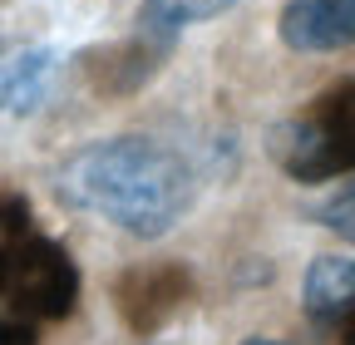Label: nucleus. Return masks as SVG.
I'll list each match as a JSON object with an SVG mask.
<instances>
[{"mask_svg": "<svg viewBox=\"0 0 355 345\" xmlns=\"http://www.w3.org/2000/svg\"><path fill=\"white\" fill-rule=\"evenodd\" d=\"M55 193L64 207L104 218L123 227L128 237L153 242V237H168L173 222H183L198 183L183 153L163 148L158 139L123 134V139H99L69 153L55 178Z\"/></svg>", "mask_w": 355, "mask_h": 345, "instance_id": "f257e3e1", "label": "nucleus"}, {"mask_svg": "<svg viewBox=\"0 0 355 345\" xmlns=\"http://www.w3.org/2000/svg\"><path fill=\"white\" fill-rule=\"evenodd\" d=\"M74 256L44 237L25 197L0 202V345H40V330L74 311Z\"/></svg>", "mask_w": 355, "mask_h": 345, "instance_id": "f03ea898", "label": "nucleus"}, {"mask_svg": "<svg viewBox=\"0 0 355 345\" xmlns=\"http://www.w3.org/2000/svg\"><path fill=\"white\" fill-rule=\"evenodd\" d=\"M266 148L296 183H331L355 172V79L326 89L306 114L277 123Z\"/></svg>", "mask_w": 355, "mask_h": 345, "instance_id": "7ed1b4c3", "label": "nucleus"}, {"mask_svg": "<svg viewBox=\"0 0 355 345\" xmlns=\"http://www.w3.org/2000/svg\"><path fill=\"white\" fill-rule=\"evenodd\" d=\"M277 30L296 55H336L355 45V0H286Z\"/></svg>", "mask_w": 355, "mask_h": 345, "instance_id": "20e7f679", "label": "nucleus"}, {"mask_svg": "<svg viewBox=\"0 0 355 345\" xmlns=\"http://www.w3.org/2000/svg\"><path fill=\"white\" fill-rule=\"evenodd\" d=\"M188 301V276L178 267H148V272H128L119 281V311L123 321L139 330V335H153L178 306Z\"/></svg>", "mask_w": 355, "mask_h": 345, "instance_id": "39448f33", "label": "nucleus"}, {"mask_svg": "<svg viewBox=\"0 0 355 345\" xmlns=\"http://www.w3.org/2000/svg\"><path fill=\"white\" fill-rule=\"evenodd\" d=\"M55 50L30 45L0 60V114H35L55 84Z\"/></svg>", "mask_w": 355, "mask_h": 345, "instance_id": "423d86ee", "label": "nucleus"}, {"mask_svg": "<svg viewBox=\"0 0 355 345\" xmlns=\"http://www.w3.org/2000/svg\"><path fill=\"white\" fill-rule=\"evenodd\" d=\"M301 306L316 326H336L355 306V262L350 256H316L301 281Z\"/></svg>", "mask_w": 355, "mask_h": 345, "instance_id": "0eeeda50", "label": "nucleus"}, {"mask_svg": "<svg viewBox=\"0 0 355 345\" xmlns=\"http://www.w3.org/2000/svg\"><path fill=\"white\" fill-rule=\"evenodd\" d=\"M237 0H144L139 6V39H148L153 50H173V39L188 25H202L222 10H232Z\"/></svg>", "mask_w": 355, "mask_h": 345, "instance_id": "6e6552de", "label": "nucleus"}, {"mask_svg": "<svg viewBox=\"0 0 355 345\" xmlns=\"http://www.w3.org/2000/svg\"><path fill=\"white\" fill-rule=\"evenodd\" d=\"M316 222H321L326 232H336V237L355 242V183H350V188H340V193H331V197L316 207Z\"/></svg>", "mask_w": 355, "mask_h": 345, "instance_id": "1a4fd4ad", "label": "nucleus"}, {"mask_svg": "<svg viewBox=\"0 0 355 345\" xmlns=\"http://www.w3.org/2000/svg\"><path fill=\"white\" fill-rule=\"evenodd\" d=\"M331 330H336V340H340V345H355V306H350V311H345Z\"/></svg>", "mask_w": 355, "mask_h": 345, "instance_id": "9d476101", "label": "nucleus"}, {"mask_svg": "<svg viewBox=\"0 0 355 345\" xmlns=\"http://www.w3.org/2000/svg\"><path fill=\"white\" fill-rule=\"evenodd\" d=\"M242 345H286V340H266V335H252V340H242Z\"/></svg>", "mask_w": 355, "mask_h": 345, "instance_id": "9b49d317", "label": "nucleus"}]
</instances>
